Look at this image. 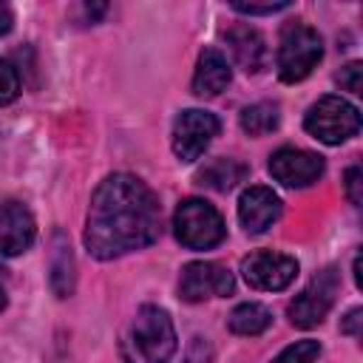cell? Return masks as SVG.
<instances>
[{"mask_svg": "<svg viewBox=\"0 0 363 363\" xmlns=\"http://www.w3.org/2000/svg\"><path fill=\"white\" fill-rule=\"evenodd\" d=\"M346 196L354 207H360L363 201V173H360V164H352L346 170Z\"/></svg>", "mask_w": 363, "mask_h": 363, "instance_id": "cell-22", "label": "cell"}, {"mask_svg": "<svg viewBox=\"0 0 363 363\" xmlns=\"http://www.w3.org/2000/svg\"><path fill=\"white\" fill-rule=\"evenodd\" d=\"M176 352V329L164 309L142 306L122 335L125 363H167Z\"/></svg>", "mask_w": 363, "mask_h": 363, "instance_id": "cell-2", "label": "cell"}, {"mask_svg": "<svg viewBox=\"0 0 363 363\" xmlns=\"http://www.w3.org/2000/svg\"><path fill=\"white\" fill-rule=\"evenodd\" d=\"M337 286H340V278H337V269L335 267H326L320 269L303 289L301 295H295V301L289 303L286 315H289V323L298 326V329H312L318 326L332 303H335V295H337Z\"/></svg>", "mask_w": 363, "mask_h": 363, "instance_id": "cell-6", "label": "cell"}, {"mask_svg": "<svg viewBox=\"0 0 363 363\" xmlns=\"http://www.w3.org/2000/svg\"><path fill=\"white\" fill-rule=\"evenodd\" d=\"M11 26H14V14H11V9H9L6 3H0V37L9 34Z\"/></svg>", "mask_w": 363, "mask_h": 363, "instance_id": "cell-25", "label": "cell"}, {"mask_svg": "<svg viewBox=\"0 0 363 363\" xmlns=\"http://www.w3.org/2000/svg\"><path fill=\"white\" fill-rule=\"evenodd\" d=\"M162 204L156 193L130 173H113L91 196L85 218V247L94 258L108 261L142 250L159 238Z\"/></svg>", "mask_w": 363, "mask_h": 363, "instance_id": "cell-1", "label": "cell"}, {"mask_svg": "<svg viewBox=\"0 0 363 363\" xmlns=\"http://www.w3.org/2000/svg\"><path fill=\"white\" fill-rule=\"evenodd\" d=\"M37 224L26 204L6 201L0 204V255H20L34 244Z\"/></svg>", "mask_w": 363, "mask_h": 363, "instance_id": "cell-12", "label": "cell"}, {"mask_svg": "<svg viewBox=\"0 0 363 363\" xmlns=\"http://www.w3.org/2000/svg\"><path fill=\"white\" fill-rule=\"evenodd\" d=\"M303 128L309 136H315L323 145H340L360 130V111L346 102L343 96H320L303 119Z\"/></svg>", "mask_w": 363, "mask_h": 363, "instance_id": "cell-5", "label": "cell"}, {"mask_svg": "<svg viewBox=\"0 0 363 363\" xmlns=\"http://www.w3.org/2000/svg\"><path fill=\"white\" fill-rule=\"evenodd\" d=\"M230 85V65L221 51L207 48L201 51L193 74V94L196 96H218Z\"/></svg>", "mask_w": 363, "mask_h": 363, "instance_id": "cell-14", "label": "cell"}, {"mask_svg": "<svg viewBox=\"0 0 363 363\" xmlns=\"http://www.w3.org/2000/svg\"><path fill=\"white\" fill-rule=\"evenodd\" d=\"M278 122H281V113H278L275 102H255L241 111V130L250 136L272 133L278 128Z\"/></svg>", "mask_w": 363, "mask_h": 363, "instance_id": "cell-18", "label": "cell"}, {"mask_svg": "<svg viewBox=\"0 0 363 363\" xmlns=\"http://www.w3.org/2000/svg\"><path fill=\"white\" fill-rule=\"evenodd\" d=\"M173 233L187 250H210L224 241L227 227L210 201L184 199L173 213Z\"/></svg>", "mask_w": 363, "mask_h": 363, "instance_id": "cell-4", "label": "cell"}, {"mask_svg": "<svg viewBox=\"0 0 363 363\" xmlns=\"http://www.w3.org/2000/svg\"><path fill=\"white\" fill-rule=\"evenodd\" d=\"M233 292V272L216 261H193L182 269L179 295L190 303L204 298H227Z\"/></svg>", "mask_w": 363, "mask_h": 363, "instance_id": "cell-9", "label": "cell"}, {"mask_svg": "<svg viewBox=\"0 0 363 363\" xmlns=\"http://www.w3.org/2000/svg\"><path fill=\"white\" fill-rule=\"evenodd\" d=\"M244 179H247V167H244L241 162L224 159V156L207 162V164L196 173V184L210 187V190H218V193L233 190V187H235L238 182H244Z\"/></svg>", "mask_w": 363, "mask_h": 363, "instance_id": "cell-15", "label": "cell"}, {"mask_svg": "<svg viewBox=\"0 0 363 363\" xmlns=\"http://www.w3.org/2000/svg\"><path fill=\"white\" fill-rule=\"evenodd\" d=\"M218 128L221 125L210 111H182L173 122V153L179 156V162H196L218 136Z\"/></svg>", "mask_w": 363, "mask_h": 363, "instance_id": "cell-7", "label": "cell"}, {"mask_svg": "<svg viewBox=\"0 0 363 363\" xmlns=\"http://www.w3.org/2000/svg\"><path fill=\"white\" fill-rule=\"evenodd\" d=\"M360 74H363V65L354 60V62L343 65L335 79L340 82V88H346V91H352V94H360Z\"/></svg>", "mask_w": 363, "mask_h": 363, "instance_id": "cell-21", "label": "cell"}, {"mask_svg": "<svg viewBox=\"0 0 363 363\" xmlns=\"http://www.w3.org/2000/svg\"><path fill=\"white\" fill-rule=\"evenodd\" d=\"M51 286L60 298H68L74 292V258L71 247L62 238V233L54 235V255H51Z\"/></svg>", "mask_w": 363, "mask_h": 363, "instance_id": "cell-16", "label": "cell"}, {"mask_svg": "<svg viewBox=\"0 0 363 363\" xmlns=\"http://www.w3.org/2000/svg\"><path fill=\"white\" fill-rule=\"evenodd\" d=\"M17 94H20V79H17V71L6 62V60H0V105H9V102H14L17 99Z\"/></svg>", "mask_w": 363, "mask_h": 363, "instance_id": "cell-20", "label": "cell"}, {"mask_svg": "<svg viewBox=\"0 0 363 363\" xmlns=\"http://www.w3.org/2000/svg\"><path fill=\"white\" fill-rule=\"evenodd\" d=\"M269 173L284 187H309L323 176V156L301 147H281L269 156Z\"/></svg>", "mask_w": 363, "mask_h": 363, "instance_id": "cell-10", "label": "cell"}, {"mask_svg": "<svg viewBox=\"0 0 363 363\" xmlns=\"http://www.w3.org/2000/svg\"><path fill=\"white\" fill-rule=\"evenodd\" d=\"M323 57V40L320 34L301 23L292 20L281 28V40H278V77L284 82H301L312 74V68L320 62Z\"/></svg>", "mask_w": 363, "mask_h": 363, "instance_id": "cell-3", "label": "cell"}, {"mask_svg": "<svg viewBox=\"0 0 363 363\" xmlns=\"http://www.w3.org/2000/svg\"><path fill=\"white\" fill-rule=\"evenodd\" d=\"M286 6H289L286 0H281V3H241V0H235L233 3V9L241 14H272V11H281Z\"/></svg>", "mask_w": 363, "mask_h": 363, "instance_id": "cell-23", "label": "cell"}, {"mask_svg": "<svg viewBox=\"0 0 363 363\" xmlns=\"http://www.w3.org/2000/svg\"><path fill=\"white\" fill-rule=\"evenodd\" d=\"M3 306H6V289L0 286V309H3Z\"/></svg>", "mask_w": 363, "mask_h": 363, "instance_id": "cell-26", "label": "cell"}, {"mask_svg": "<svg viewBox=\"0 0 363 363\" xmlns=\"http://www.w3.org/2000/svg\"><path fill=\"white\" fill-rule=\"evenodd\" d=\"M360 315H363L360 309H352V312L346 315V320H343V326H340V329H343L346 335H352V337H357V335H360V332H357V323H360Z\"/></svg>", "mask_w": 363, "mask_h": 363, "instance_id": "cell-24", "label": "cell"}, {"mask_svg": "<svg viewBox=\"0 0 363 363\" xmlns=\"http://www.w3.org/2000/svg\"><path fill=\"white\" fill-rule=\"evenodd\" d=\"M320 357V343L318 340H298L286 346L272 363H318Z\"/></svg>", "mask_w": 363, "mask_h": 363, "instance_id": "cell-19", "label": "cell"}, {"mask_svg": "<svg viewBox=\"0 0 363 363\" xmlns=\"http://www.w3.org/2000/svg\"><path fill=\"white\" fill-rule=\"evenodd\" d=\"M224 40L233 51V60L238 62L241 71L247 74H258L264 68V60H267V45H264V37L252 28V26H233L224 31Z\"/></svg>", "mask_w": 363, "mask_h": 363, "instance_id": "cell-13", "label": "cell"}, {"mask_svg": "<svg viewBox=\"0 0 363 363\" xmlns=\"http://www.w3.org/2000/svg\"><path fill=\"white\" fill-rule=\"evenodd\" d=\"M281 216V199L264 187V184H252L241 193L238 199V221L250 235H258L264 230H269Z\"/></svg>", "mask_w": 363, "mask_h": 363, "instance_id": "cell-11", "label": "cell"}, {"mask_svg": "<svg viewBox=\"0 0 363 363\" xmlns=\"http://www.w3.org/2000/svg\"><path fill=\"white\" fill-rule=\"evenodd\" d=\"M230 332L235 335H244V337H252V335H261L264 329H269L272 323V312L261 303H238L233 312H230Z\"/></svg>", "mask_w": 363, "mask_h": 363, "instance_id": "cell-17", "label": "cell"}, {"mask_svg": "<svg viewBox=\"0 0 363 363\" xmlns=\"http://www.w3.org/2000/svg\"><path fill=\"white\" fill-rule=\"evenodd\" d=\"M241 275L252 289H264V292H281L286 289L295 275H298V261L292 255L284 252H272V250H258L250 252L241 261Z\"/></svg>", "mask_w": 363, "mask_h": 363, "instance_id": "cell-8", "label": "cell"}]
</instances>
